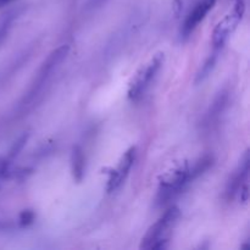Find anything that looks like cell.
<instances>
[{
    "label": "cell",
    "mask_w": 250,
    "mask_h": 250,
    "mask_svg": "<svg viewBox=\"0 0 250 250\" xmlns=\"http://www.w3.org/2000/svg\"><path fill=\"white\" fill-rule=\"evenodd\" d=\"M180 215L181 211L177 207L168 208L142 238L141 249L163 250L167 248L168 237L175 225L177 224Z\"/></svg>",
    "instance_id": "6da1fadb"
},
{
    "label": "cell",
    "mask_w": 250,
    "mask_h": 250,
    "mask_svg": "<svg viewBox=\"0 0 250 250\" xmlns=\"http://www.w3.org/2000/svg\"><path fill=\"white\" fill-rule=\"evenodd\" d=\"M194 176L192 173V168L188 163H182L170 172L165 173L160 180V189L158 194L159 204H165L170 199H173L177 194H180L187 185L194 181Z\"/></svg>",
    "instance_id": "7a4b0ae2"
},
{
    "label": "cell",
    "mask_w": 250,
    "mask_h": 250,
    "mask_svg": "<svg viewBox=\"0 0 250 250\" xmlns=\"http://www.w3.org/2000/svg\"><path fill=\"white\" fill-rule=\"evenodd\" d=\"M164 62V54L158 53L146 63L142 66L132 78L128 88V98L132 102H137L144 95V93L150 87L151 82L156 77V73L160 70Z\"/></svg>",
    "instance_id": "3957f363"
},
{
    "label": "cell",
    "mask_w": 250,
    "mask_h": 250,
    "mask_svg": "<svg viewBox=\"0 0 250 250\" xmlns=\"http://www.w3.org/2000/svg\"><path fill=\"white\" fill-rule=\"evenodd\" d=\"M246 5L243 0H234L233 10L229 15H227L224 20L216 24L212 33V44H214V50L221 51L226 42L229 41L232 32L237 28L239 22L242 21Z\"/></svg>",
    "instance_id": "277c9868"
},
{
    "label": "cell",
    "mask_w": 250,
    "mask_h": 250,
    "mask_svg": "<svg viewBox=\"0 0 250 250\" xmlns=\"http://www.w3.org/2000/svg\"><path fill=\"white\" fill-rule=\"evenodd\" d=\"M67 53H68V45H61L59 46L56 50H54L53 53L46 58V60L44 61V63L42 65L41 70H39L38 73H37L36 80H34V82L32 83V87L31 89H29L28 94H27V97L24 98L23 104L31 102L34 97L38 95V93L41 92L43 85L45 84L46 81H48L49 77L51 76V73L54 72V70H55V68L58 67L63 60H65L66 56H67Z\"/></svg>",
    "instance_id": "5b68a950"
},
{
    "label": "cell",
    "mask_w": 250,
    "mask_h": 250,
    "mask_svg": "<svg viewBox=\"0 0 250 250\" xmlns=\"http://www.w3.org/2000/svg\"><path fill=\"white\" fill-rule=\"evenodd\" d=\"M134 160H136V148L132 146V148H129L128 150L124 154V156H122L121 160H120L119 166L110 172L106 187L107 192L112 193L115 192L117 188L121 187V185L125 182L127 176H128L132 166H133Z\"/></svg>",
    "instance_id": "8992f818"
},
{
    "label": "cell",
    "mask_w": 250,
    "mask_h": 250,
    "mask_svg": "<svg viewBox=\"0 0 250 250\" xmlns=\"http://www.w3.org/2000/svg\"><path fill=\"white\" fill-rule=\"evenodd\" d=\"M215 2H216V0H200L193 7L192 11L186 17L185 22L182 24V28H181V36H182V38H188L194 32V29L199 26L200 22L205 19L208 12L214 7Z\"/></svg>",
    "instance_id": "52a82bcc"
},
{
    "label": "cell",
    "mask_w": 250,
    "mask_h": 250,
    "mask_svg": "<svg viewBox=\"0 0 250 250\" xmlns=\"http://www.w3.org/2000/svg\"><path fill=\"white\" fill-rule=\"evenodd\" d=\"M248 175H249V151H246L243 155V159L241 160L238 168L234 171L233 175L229 178V183L226 186V195L227 200H233L234 197L239 193L242 186L244 183L248 182Z\"/></svg>",
    "instance_id": "ba28073f"
},
{
    "label": "cell",
    "mask_w": 250,
    "mask_h": 250,
    "mask_svg": "<svg viewBox=\"0 0 250 250\" xmlns=\"http://www.w3.org/2000/svg\"><path fill=\"white\" fill-rule=\"evenodd\" d=\"M71 168H72V176L77 183L82 182L84 177L85 171V158L83 149L80 146H73L72 155H71Z\"/></svg>",
    "instance_id": "9c48e42d"
},
{
    "label": "cell",
    "mask_w": 250,
    "mask_h": 250,
    "mask_svg": "<svg viewBox=\"0 0 250 250\" xmlns=\"http://www.w3.org/2000/svg\"><path fill=\"white\" fill-rule=\"evenodd\" d=\"M219 53H220V51L214 50L212 55H210L209 58H208V60L205 61V63L202 66V68H200L199 72H198L197 80H195V82H197V83L203 82V81H204L205 78H207L208 76H209L210 73H211L212 68L215 67V63H216V60H217V56H219Z\"/></svg>",
    "instance_id": "30bf717a"
},
{
    "label": "cell",
    "mask_w": 250,
    "mask_h": 250,
    "mask_svg": "<svg viewBox=\"0 0 250 250\" xmlns=\"http://www.w3.org/2000/svg\"><path fill=\"white\" fill-rule=\"evenodd\" d=\"M34 217H36V215H34L33 211H31V210H24V211H22L21 214H20V217H19L20 226L21 227L29 226V225L33 224Z\"/></svg>",
    "instance_id": "8fae6325"
},
{
    "label": "cell",
    "mask_w": 250,
    "mask_h": 250,
    "mask_svg": "<svg viewBox=\"0 0 250 250\" xmlns=\"http://www.w3.org/2000/svg\"><path fill=\"white\" fill-rule=\"evenodd\" d=\"M27 139H28V134H23V136H22L21 138H20L19 141H17L16 143L14 144V146H12L11 151H10L9 160H12V159H14L15 156L19 155V153L22 150V148H23V146H24V144H26Z\"/></svg>",
    "instance_id": "7c38bea8"
},
{
    "label": "cell",
    "mask_w": 250,
    "mask_h": 250,
    "mask_svg": "<svg viewBox=\"0 0 250 250\" xmlns=\"http://www.w3.org/2000/svg\"><path fill=\"white\" fill-rule=\"evenodd\" d=\"M106 0H89L88 2V7L89 9H97V7H100L103 4H105Z\"/></svg>",
    "instance_id": "4fadbf2b"
},
{
    "label": "cell",
    "mask_w": 250,
    "mask_h": 250,
    "mask_svg": "<svg viewBox=\"0 0 250 250\" xmlns=\"http://www.w3.org/2000/svg\"><path fill=\"white\" fill-rule=\"evenodd\" d=\"M12 0H0V7L1 6H5V5H7L9 2H11Z\"/></svg>",
    "instance_id": "5bb4252c"
}]
</instances>
